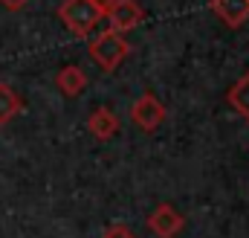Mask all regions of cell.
Listing matches in <instances>:
<instances>
[{"mask_svg":"<svg viewBox=\"0 0 249 238\" xmlns=\"http://www.w3.org/2000/svg\"><path fill=\"white\" fill-rule=\"evenodd\" d=\"M87 131L96 137V139H102V142H107V139H113V134L119 131V119L116 114L110 111V108H96L90 119H87Z\"/></svg>","mask_w":249,"mask_h":238,"instance_id":"obj_8","label":"cell"},{"mask_svg":"<svg viewBox=\"0 0 249 238\" xmlns=\"http://www.w3.org/2000/svg\"><path fill=\"white\" fill-rule=\"evenodd\" d=\"M105 18H107L110 29L124 35V32L136 29L145 20V12H142V6L136 0H107L105 3Z\"/></svg>","mask_w":249,"mask_h":238,"instance_id":"obj_3","label":"cell"},{"mask_svg":"<svg viewBox=\"0 0 249 238\" xmlns=\"http://www.w3.org/2000/svg\"><path fill=\"white\" fill-rule=\"evenodd\" d=\"M148 227L157 238H177L186 227V218L171 206V203H157L154 212L148 215Z\"/></svg>","mask_w":249,"mask_h":238,"instance_id":"obj_5","label":"cell"},{"mask_svg":"<svg viewBox=\"0 0 249 238\" xmlns=\"http://www.w3.org/2000/svg\"><path fill=\"white\" fill-rule=\"evenodd\" d=\"M26 3H29V0H0V6H6L9 12H20Z\"/></svg>","mask_w":249,"mask_h":238,"instance_id":"obj_12","label":"cell"},{"mask_svg":"<svg viewBox=\"0 0 249 238\" xmlns=\"http://www.w3.org/2000/svg\"><path fill=\"white\" fill-rule=\"evenodd\" d=\"M87 53H90V59L96 61L105 73H113V70L130 56V44L124 41L122 32L107 29V32H99V35L87 44Z\"/></svg>","mask_w":249,"mask_h":238,"instance_id":"obj_2","label":"cell"},{"mask_svg":"<svg viewBox=\"0 0 249 238\" xmlns=\"http://www.w3.org/2000/svg\"><path fill=\"white\" fill-rule=\"evenodd\" d=\"M61 23L78 38H87L105 18V9L99 0H64L58 9Z\"/></svg>","mask_w":249,"mask_h":238,"instance_id":"obj_1","label":"cell"},{"mask_svg":"<svg viewBox=\"0 0 249 238\" xmlns=\"http://www.w3.org/2000/svg\"><path fill=\"white\" fill-rule=\"evenodd\" d=\"M212 12L229 29H238L249 20V0H212Z\"/></svg>","mask_w":249,"mask_h":238,"instance_id":"obj_6","label":"cell"},{"mask_svg":"<svg viewBox=\"0 0 249 238\" xmlns=\"http://www.w3.org/2000/svg\"><path fill=\"white\" fill-rule=\"evenodd\" d=\"M130 119L136 122V128H142L145 134H151V131H157L165 122V105L154 93H142L130 105Z\"/></svg>","mask_w":249,"mask_h":238,"instance_id":"obj_4","label":"cell"},{"mask_svg":"<svg viewBox=\"0 0 249 238\" xmlns=\"http://www.w3.org/2000/svg\"><path fill=\"white\" fill-rule=\"evenodd\" d=\"M55 84H58V90H61L64 96L75 99V96L84 93V87H87V76H84V70H81L78 64H64L61 70L55 73Z\"/></svg>","mask_w":249,"mask_h":238,"instance_id":"obj_7","label":"cell"},{"mask_svg":"<svg viewBox=\"0 0 249 238\" xmlns=\"http://www.w3.org/2000/svg\"><path fill=\"white\" fill-rule=\"evenodd\" d=\"M226 102L232 105L235 114H241V117L249 122V73H244V76L226 90Z\"/></svg>","mask_w":249,"mask_h":238,"instance_id":"obj_9","label":"cell"},{"mask_svg":"<svg viewBox=\"0 0 249 238\" xmlns=\"http://www.w3.org/2000/svg\"><path fill=\"white\" fill-rule=\"evenodd\" d=\"M20 111H23V99L6 81H0V125H9Z\"/></svg>","mask_w":249,"mask_h":238,"instance_id":"obj_10","label":"cell"},{"mask_svg":"<svg viewBox=\"0 0 249 238\" xmlns=\"http://www.w3.org/2000/svg\"><path fill=\"white\" fill-rule=\"evenodd\" d=\"M102 238H136V236H133L124 224H113V227H107V233H105Z\"/></svg>","mask_w":249,"mask_h":238,"instance_id":"obj_11","label":"cell"}]
</instances>
